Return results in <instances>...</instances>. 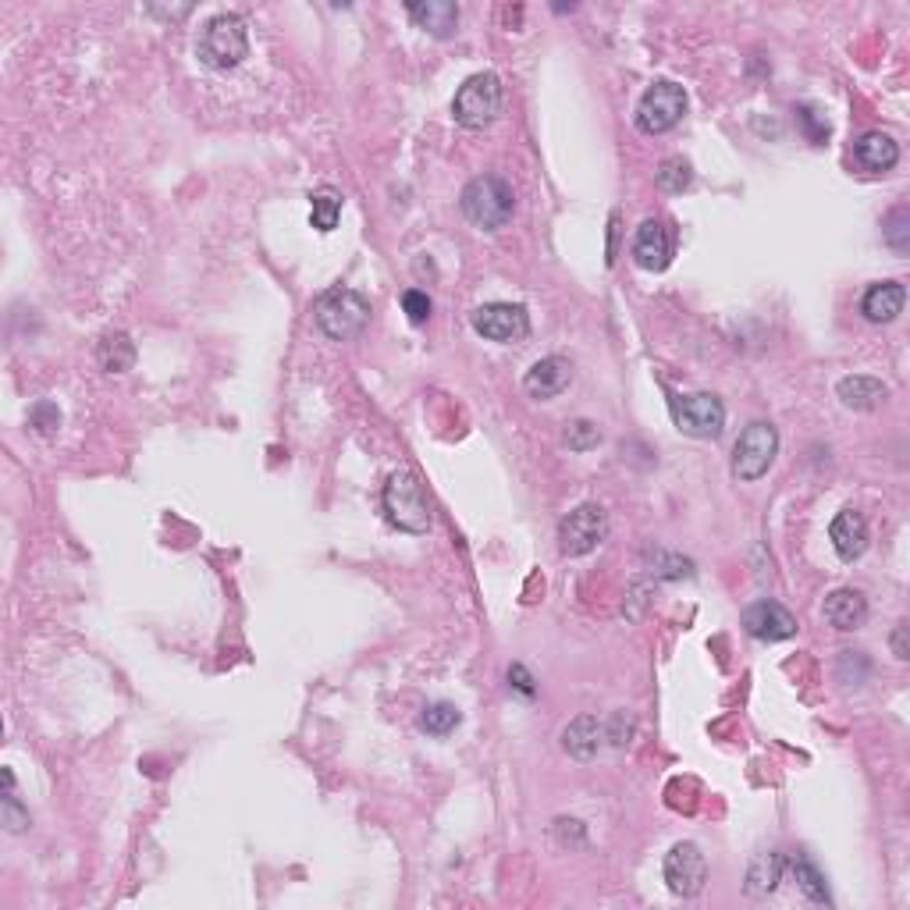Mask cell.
I'll return each mask as SVG.
<instances>
[{
  "label": "cell",
  "instance_id": "1",
  "mask_svg": "<svg viewBox=\"0 0 910 910\" xmlns=\"http://www.w3.org/2000/svg\"><path fill=\"white\" fill-rule=\"evenodd\" d=\"M459 207L469 224L484 228V232H498V228H506L515 214V192L506 178L480 175L463 189Z\"/></svg>",
  "mask_w": 910,
  "mask_h": 910
},
{
  "label": "cell",
  "instance_id": "2",
  "mask_svg": "<svg viewBox=\"0 0 910 910\" xmlns=\"http://www.w3.org/2000/svg\"><path fill=\"white\" fill-rule=\"evenodd\" d=\"M367 324H370V302L356 288L335 285L317 299V328L331 342H353L367 331Z\"/></svg>",
  "mask_w": 910,
  "mask_h": 910
},
{
  "label": "cell",
  "instance_id": "3",
  "mask_svg": "<svg viewBox=\"0 0 910 910\" xmlns=\"http://www.w3.org/2000/svg\"><path fill=\"white\" fill-rule=\"evenodd\" d=\"M196 57H200V65L214 68V71H228L242 65V60L249 57V29L246 22L238 19V14H218V19H210L200 33V43H196Z\"/></svg>",
  "mask_w": 910,
  "mask_h": 910
},
{
  "label": "cell",
  "instance_id": "4",
  "mask_svg": "<svg viewBox=\"0 0 910 910\" xmlns=\"http://www.w3.org/2000/svg\"><path fill=\"white\" fill-rule=\"evenodd\" d=\"M385 512L391 526L406 530V534H428L434 515L423 484L417 480L413 469H396L385 484Z\"/></svg>",
  "mask_w": 910,
  "mask_h": 910
},
{
  "label": "cell",
  "instance_id": "5",
  "mask_svg": "<svg viewBox=\"0 0 910 910\" xmlns=\"http://www.w3.org/2000/svg\"><path fill=\"white\" fill-rule=\"evenodd\" d=\"M502 111V79L495 71H480L474 79L459 86V93L452 100V114L463 129H488Z\"/></svg>",
  "mask_w": 910,
  "mask_h": 910
},
{
  "label": "cell",
  "instance_id": "6",
  "mask_svg": "<svg viewBox=\"0 0 910 910\" xmlns=\"http://www.w3.org/2000/svg\"><path fill=\"white\" fill-rule=\"evenodd\" d=\"M669 409H673V423L687 437H701V442H711V437H719L722 428H725V406H722L719 396H711V391L673 396Z\"/></svg>",
  "mask_w": 910,
  "mask_h": 910
},
{
  "label": "cell",
  "instance_id": "7",
  "mask_svg": "<svg viewBox=\"0 0 910 910\" xmlns=\"http://www.w3.org/2000/svg\"><path fill=\"white\" fill-rule=\"evenodd\" d=\"M779 452V431L765 420H754L733 445V477L736 480H757L768 474L772 459Z\"/></svg>",
  "mask_w": 910,
  "mask_h": 910
},
{
  "label": "cell",
  "instance_id": "8",
  "mask_svg": "<svg viewBox=\"0 0 910 910\" xmlns=\"http://www.w3.org/2000/svg\"><path fill=\"white\" fill-rule=\"evenodd\" d=\"M682 114H687V93H682V86L676 82H655L636 103V129L644 135H662L676 129Z\"/></svg>",
  "mask_w": 910,
  "mask_h": 910
},
{
  "label": "cell",
  "instance_id": "9",
  "mask_svg": "<svg viewBox=\"0 0 910 910\" xmlns=\"http://www.w3.org/2000/svg\"><path fill=\"white\" fill-rule=\"evenodd\" d=\"M609 537V515H604L601 506H580L573 509L563 523H558V552L569 558L590 555L598 544Z\"/></svg>",
  "mask_w": 910,
  "mask_h": 910
},
{
  "label": "cell",
  "instance_id": "10",
  "mask_svg": "<svg viewBox=\"0 0 910 910\" xmlns=\"http://www.w3.org/2000/svg\"><path fill=\"white\" fill-rule=\"evenodd\" d=\"M665 886H669L676 897L690 900L704 889L708 883V861L701 854L697 843H676L669 854H665Z\"/></svg>",
  "mask_w": 910,
  "mask_h": 910
},
{
  "label": "cell",
  "instance_id": "11",
  "mask_svg": "<svg viewBox=\"0 0 910 910\" xmlns=\"http://www.w3.org/2000/svg\"><path fill=\"white\" fill-rule=\"evenodd\" d=\"M469 324L488 342H520L530 331V317L515 302H484L469 313Z\"/></svg>",
  "mask_w": 910,
  "mask_h": 910
},
{
  "label": "cell",
  "instance_id": "12",
  "mask_svg": "<svg viewBox=\"0 0 910 910\" xmlns=\"http://www.w3.org/2000/svg\"><path fill=\"white\" fill-rule=\"evenodd\" d=\"M673 253H676V232L669 221L662 218H647L641 228H636L633 235V260L641 270H665L673 264Z\"/></svg>",
  "mask_w": 910,
  "mask_h": 910
},
{
  "label": "cell",
  "instance_id": "13",
  "mask_svg": "<svg viewBox=\"0 0 910 910\" xmlns=\"http://www.w3.org/2000/svg\"><path fill=\"white\" fill-rule=\"evenodd\" d=\"M743 630L757 636V641L776 644V641H790L797 633V619H794V612H786L779 601H754L751 609L743 612Z\"/></svg>",
  "mask_w": 910,
  "mask_h": 910
},
{
  "label": "cell",
  "instance_id": "14",
  "mask_svg": "<svg viewBox=\"0 0 910 910\" xmlns=\"http://www.w3.org/2000/svg\"><path fill=\"white\" fill-rule=\"evenodd\" d=\"M829 541L843 563H857V558L868 552V541H872L868 520H864L857 509H843L829 526Z\"/></svg>",
  "mask_w": 910,
  "mask_h": 910
},
{
  "label": "cell",
  "instance_id": "15",
  "mask_svg": "<svg viewBox=\"0 0 910 910\" xmlns=\"http://www.w3.org/2000/svg\"><path fill=\"white\" fill-rule=\"evenodd\" d=\"M569 377H573L569 359H563V356H544V359H537L534 367L526 370L523 388H526V396H534V399L544 402V399L563 396V391L569 388Z\"/></svg>",
  "mask_w": 910,
  "mask_h": 910
},
{
  "label": "cell",
  "instance_id": "16",
  "mask_svg": "<svg viewBox=\"0 0 910 910\" xmlns=\"http://www.w3.org/2000/svg\"><path fill=\"white\" fill-rule=\"evenodd\" d=\"M854 160L861 164L864 171H872V175H886L897 168V160H900V146L892 135L886 132H864L857 146H854Z\"/></svg>",
  "mask_w": 910,
  "mask_h": 910
},
{
  "label": "cell",
  "instance_id": "17",
  "mask_svg": "<svg viewBox=\"0 0 910 910\" xmlns=\"http://www.w3.org/2000/svg\"><path fill=\"white\" fill-rule=\"evenodd\" d=\"M903 302H907V288L900 281H878L864 292L861 313L868 317L872 324H889L903 313Z\"/></svg>",
  "mask_w": 910,
  "mask_h": 910
},
{
  "label": "cell",
  "instance_id": "18",
  "mask_svg": "<svg viewBox=\"0 0 910 910\" xmlns=\"http://www.w3.org/2000/svg\"><path fill=\"white\" fill-rule=\"evenodd\" d=\"M825 619L836 630H843V633L861 630L864 619H868V601H864L861 590L840 587V590H832V595L825 598Z\"/></svg>",
  "mask_w": 910,
  "mask_h": 910
},
{
  "label": "cell",
  "instance_id": "19",
  "mask_svg": "<svg viewBox=\"0 0 910 910\" xmlns=\"http://www.w3.org/2000/svg\"><path fill=\"white\" fill-rule=\"evenodd\" d=\"M409 19H413L423 33L431 36H452L455 25H459V8L452 4V0H413V4H406Z\"/></svg>",
  "mask_w": 910,
  "mask_h": 910
},
{
  "label": "cell",
  "instance_id": "20",
  "mask_svg": "<svg viewBox=\"0 0 910 910\" xmlns=\"http://www.w3.org/2000/svg\"><path fill=\"white\" fill-rule=\"evenodd\" d=\"M609 740V733H604V722H598L595 715H580L576 722L566 725V733H563V747L573 754V757H580V762H590L598 751H601V743Z\"/></svg>",
  "mask_w": 910,
  "mask_h": 910
},
{
  "label": "cell",
  "instance_id": "21",
  "mask_svg": "<svg viewBox=\"0 0 910 910\" xmlns=\"http://www.w3.org/2000/svg\"><path fill=\"white\" fill-rule=\"evenodd\" d=\"M783 878H786V854L765 851V854H757L747 868V892L751 897H768V892L779 889Z\"/></svg>",
  "mask_w": 910,
  "mask_h": 910
},
{
  "label": "cell",
  "instance_id": "22",
  "mask_svg": "<svg viewBox=\"0 0 910 910\" xmlns=\"http://www.w3.org/2000/svg\"><path fill=\"white\" fill-rule=\"evenodd\" d=\"M97 363L108 374H125L132 370L135 363V345L125 331H111V335H103L100 345H97Z\"/></svg>",
  "mask_w": 910,
  "mask_h": 910
},
{
  "label": "cell",
  "instance_id": "23",
  "mask_svg": "<svg viewBox=\"0 0 910 910\" xmlns=\"http://www.w3.org/2000/svg\"><path fill=\"white\" fill-rule=\"evenodd\" d=\"M786 872H790V878L797 883V889L803 892V897H808L811 903H832V897H829V886H825V875L814 868V864L808 861V857H786Z\"/></svg>",
  "mask_w": 910,
  "mask_h": 910
},
{
  "label": "cell",
  "instance_id": "24",
  "mask_svg": "<svg viewBox=\"0 0 910 910\" xmlns=\"http://www.w3.org/2000/svg\"><path fill=\"white\" fill-rule=\"evenodd\" d=\"M889 396V388L875 377H843L840 381V399L851 409H875Z\"/></svg>",
  "mask_w": 910,
  "mask_h": 910
},
{
  "label": "cell",
  "instance_id": "25",
  "mask_svg": "<svg viewBox=\"0 0 910 910\" xmlns=\"http://www.w3.org/2000/svg\"><path fill=\"white\" fill-rule=\"evenodd\" d=\"M342 214V192L339 189H317L310 196V221L317 232H335Z\"/></svg>",
  "mask_w": 910,
  "mask_h": 910
},
{
  "label": "cell",
  "instance_id": "26",
  "mask_svg": "<svg viewBox=\"0 0 910 910\" xmlns=\"http://www.w3.org/2000/svg\"><path fill=\"white\" fill-rule=\"evenodd\" d=\"M459 722H463V711L448 701H434L420 711V730L428 736H448Z\"/></svg>",
  "mask_w": 910,
  "mask_h": 910
},
{
  "label": "cell",
  "instance_id": "27",
  "mask_svg": "<svg viewBox=\"0 0 910 910\" xmlns=\"http://www.w3.org/2000/svg\"><path fill=\"white\" fill-rule=\"evenodd\" d=\"M655 178H658V189H662V192H673V196H679L682 189L690 186V178H693V171H690V160H682V157H665V160L658 164Z\"/></svg>",
  "mask_w": 910,
  "mask_h": 910
},
{
  "label": "cell",
  "instance_id": "28",
  "mask_svg": "<svg viewBox=\"0 0 910 910\" xmlns=\"http://www.w3.org/2000/svg\"><path fill=\"white\" fill-rule=\"evenodd\" d=\"M563 442L573 452H590L601 445V431H598V423H590V420H573V423H566Z\"/></svg>",
  "mask_w": 910,
  "mask_h": 910
},
{
  "label": "cell",
  "instance_id": "29",
  "mask_svg": "<svg viewBox=\"0 0 910 910\" xmlns=\"http://www.w3.org/2000/svg\"><path fill=\"white\" fill-rule=\"evenodd\" d=\"M883 235H886V242H889V246L897 249V253H907V249H910V238H907V235H910V214H907V207H897V210H892V214L886 218V232H883Z\"/></svg>",
  "mask_w": 910,
  "mask_h": 910
},
{
  "label": "cell",
  "instance_id": "30",
  "mask_svg": "<svg viewBox=\"0 0 910 910\" xmlns=\"http://www.w3.org/2000/svg\"><path fill=\"white\" fill-rule=\"evenodd\" d=\"M402 310L409 317V324H428V317H431L428 292H420V288H409V292L402 296Z\"/></svg>",
  "mask_w": 910,
  "mask_h": 910
},
{
  "label": "cell",
  "instance_id": "31",
  "mask_svg": "<svg viewBox=\"0 0 910 910\" xmlns=\"http://www.w3.org/2000/svg\"><path fill=\"white\" fill-rule=\"evenodd\" d=\"M29 420H33V428L40 434H54L60 428V413H57L54 402H36L33 409H29Z\"/></svg>",
  "mask_w": 910,
  "mask_h": 910
},
{
  "label": "cell",
  "instance_id": "32",
  "mask_svg": "<svg viewBox=\"0 0 910 910\" xmlns=\"http://www.w3.org/2000/svg\"><path fill=\"white\" fill-rule=\"evenodd\" d=\"M797 118H800V125H803V132H808L811 143H825L829 140V121L818 118L814 108H797Z\"/></svg>",
  "mask_w": 910,
  "mask_h": 910
},
{
  "label": "cell",
  "instance_id": "33",
  "mask_svg": "<svg viewBox=\"0 0 910 910\" xmlns=\"http://www.w3.org/2000/svg\"><path fill=\"white\" fill-rule=\"evenodd\" d=\"M4 825L11 832H25L29 829V811H22V803L14 800L11 790H4Z\"/></svg>",
  "mask_w": 910,
  "mask_h": 910
},
{
  "label": "cell",
  "instance_id": "34",
  "mask_svg": "<svg viewBox=\"0 0 910 910\" xmlns=\"http://www.w3.org/2000/svg\"><path fill=\"white\" fill-rule=\"evenodd\" d=\"M509 682H512V687L520 690L523 697H534V690H537V687H534V676H530V673L523 669L520 662H515V665H509Z\"/></svg>",
  "mask_w": 910,
  "mask_h": 910
},
{
  "label": "cell",
  "instance_id": "35",
  "mask_svg": "<svg viewBox=\"0 0 910 910\" xmlns=\"http://www.w3.org/2000/svg\"><path fill=\"white\" fill-rule=\"evenodd\" d=\"M892 655H897L900 662L910 658V651H907V626L900 623L897 630H892Z\"/></svg>",
  "mask_w": 910,
  "mask_h": 910
},
{
  "label": "cell",
  "instance_id": "36",
  "mask_svg": "<svg viewBox=\"0 0 910 910\" xmlns=\"http://www.w3.org/2000/svg\"><path fill=\"white\" fill-rule=\"evenodd\" d=\"M615 235H619V214H612V242H609V264H615Z\"/></svg>",
  "mask_w": 910,
  "mask_h": 910
}]
</instances>
